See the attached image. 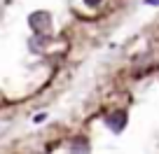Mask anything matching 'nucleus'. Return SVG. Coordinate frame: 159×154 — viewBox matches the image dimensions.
Instances as JSON below:
<instances>
[{
	"instance_id": "nucleus-1",
	"label": "nucleus",
	"mask_w": 159,
	"mask_h": 154,
	"mask_svg": "<svg viewBox=\"0 0 159 154\" xmlns=\"http://www.w3.org/2000/svg\"><path fill=\"white\" fill-rule=\"evenodd\" d=\"M28 26L35 30L38 35H49L52 33V14L45 10H40V12H33V14L28 16Z\"/></svg>"
},
{
	"instance_id": "nucleus-2",
	"label": "nucleus",
	"mask_w": 159,
	"mask_h": 154,
	"mask_svg": "<svg viewBox=\"0 0 159 154\" xmlns=\"http://www.w3.org/2000/svg\"><path fill=\"white\" fill-rule=\"evenodd\" d=\"M124 124H126V112H124V110H115V112H110L108 126L115 131V133H119V131L124 129Z\"/></svg>"
},
{
	"instance_id": "nucleus-3",
	"label": "nucleus",
	"mask_w": 159,
	"mask_h": 154,
	"mask_svg": "<svg viewBox=\"0 0 159 154\" xmlns=\"http://www.w3.org/2000/svg\"><path fill=\"white\" fill-rule=\"evenodd\" d=\"M70 149H73V152H89V147H87L84 140H77V143H73V145H70Z\"/></svg>"
},
{
	"instance_id": "nucleus-4",
	"label": "nucleus",
	"mask_w": 159,
	"mask_h": 154,
	"mask_svg": "<svg viewBox=\"0 0 159 154\" xmlns=\"http://www.w3.org/2000/svg\"><path fill=\"white\" fill-rule=\"evenodd\" d=\"M84 2H87V5H89V7H98L101 2H103V0H84Z\"/></svg>"
},
{
	"instance_id": "nucleus-5",
	"label": "nucleus",
	"mask_w": 159,
	"mask_h": 154,
	"mask_svg": "<svg viewBox=\"0 0 159 154\" xmlns=\"http://www.w3.org/2000/svg\"><path fill=\"white\" fill-rule=\"evenodd\" d=\"M145 5H152V7H157V5H159V0H145Z\"/></svg>"
}]
</instances>
